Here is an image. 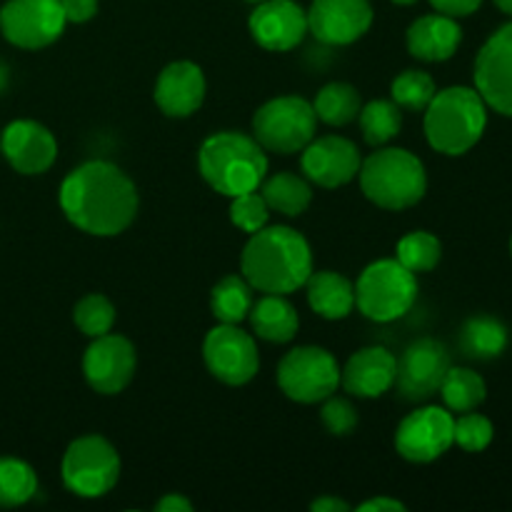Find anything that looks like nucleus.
<instances>
[{
	"instance_id": "obj_1",
	"label": "nucleus",
	"mask_w": 512,
	"mask_h": 512,
	"mask_svg": "<svg viewBox=\"0 0 512 512\" xmlns=\"http://www.w3.org/2000/svg\"><path fill=\"white\" fill-rule=\"evenodd\" d=\"M60 208L83 233L110 238L123 233L138 215V190L118 165L90 160L63 180Z\"/></svg>"
},
{
	"instance_id": "obj_2",
	"label": "nucleus",
	"mask_w": 512,
	"mask_h": 512,
	"mask_svg": "<svg viewBox=\"0 0 512 512\" xmlns=\"http://www.w3.org/2000/svg\"><path fill=\"white\" fill-rule=\"evenodd\" d=\"M243 278L260 293L288 295L308 283L313 273V253L298 230L285 225H265L250 235L240 258Z\"/></svg>"
},
{
	"instance_id": "obj_3",
	"label": "nucleus",
	"mask_w": 512,
	"mask_h": 512,
	"mask_svg": "<svg viewBox=\"0 0 512 512\" xmlns=\"http://www.w3.org/2000/svg\"><path fill=\"white\" fill-rule=\"evenodd\" d=\"M198 165L205 183L228 198L258 190L268 173V158L258 140L230 130L205 140L198 153Z\"/></svg>"
},
{
	"instance_id": "obj_4",
	"label": "nucleus",
	"mask_w": 512,
	"mask_h": 512,
	"mask_svg": "<svg viewBox=\"0 0 512 512\" xmlns=\"http://www.w3.org/2000/svg\"><path fill=\"white\" fill-rule=\"evenodd\" d=\"M478 90L455 85L435 93L425 108L428 143L443 155H463L483 138L488 113Z\"/></svg>"
},
{
	"instance_id": "obj_5",
	"label": "nucleus",
	"mask_w": 512,
	"mask_h": 512,
	"mask_svg": "<svg viewBox=\"0 0 512 512\" xmlns=\"http://www.w3.org/2000/svg\"><path fill=\"white\" fill-rule=\"evenodd\" d=\"M358 175L365 198L385 210L413 208L428 190L423 163L403 148L378 150L360 163Z\"/></svg>"
},
{
	"instance_id": "obj_6",
	"label": "nucleus",
	"mask_w": 512,
	"mask_h": 512,
	"mask_svg": "<svg viewBox=\"0 0 512 512\" xmlns=\"http://www.w3.org/2000/svg\"><path fill=\"white\" fill-rule=\"evenodd\" d=\"M418 298V280L398 260H375L360 273L355 285V305L365 318L390 323L410 313Z\"/></svg>"
},
{
	"instance_id": "obj_7",
	"label": "nucleus",
	"mask_w": 512,
	"mask_h": 512,
	"mask_svg": "<svg viewBox=\"0 0 512 512\" xmlns=\"http://www.w3.org/2000/svg\"><path fill=\"white\" fill-rule=\"evenodd\" d=\"M315 125L318 115L308 100L283 95L265 103L253 115V138L270 153H303L305 145L315 138Z\"/></svg>"
},
{
	"instance_id": "obj_8",
	"label": "nucleus",
	"mask_w": 512,
	"mask_h": 512,
	"mask_svg": "<svg viewBox=\"0 0 512 512\" xmlns=\"http://www.w3.org/2000/svg\"><path fill=\"white\" fill-rule=\"evenodd\" d=\"M120 478L118 450L100 435L73 440L63 455V483L80 498L110 493Z\"/></svg>"
},
{
	"instance_id": "obj_9",
	"label": "nucleus",
	"mask_w": 512,
	"mask_h": 512,
	"mask_svg": "<svg viewBox=\"0 0 512 512\" xmlns=\"http://www.w3.org/2000/svg\"><path fill=\"white\" fill-rule=\"evenodd\" d=\"M278 385L295 403H320L340 385V365L328 350L305 345L280 360Z\"/></svg>"
},
{
	"instance_id": "obj_10",
	"label": "nucleus",
	"mask_w": 512,
	"mask_h": 512,
	"mask_svg": "<svg viewBox=\"0 0 512 512\" xmlns=\"http://www.w3.org/2000/svg\"><path fill=\"white\" fill-rule=\"evenodd\" d=\"M65 23L60 0H8L0 8V30L18 48L38 50L55 43Z\"/></svg>"
},
{
	"instance_id": "obj_11",
	"label": "nucleus",
	"mask_w": 512,
	"mask_h": 512,
	"mask_svg": "<svg viewBox=\"0 0 512 512\" xmlns=\"http://www.w3.org/2000/svg\"><path fill=\"white\" fill-rule=\"evenodd\" d=\"M203 358L210 373L225 385H245L258 375L260 355L255 340L235 325H218L203 343Z\"/></svg>"
},
{
	"instance_id": "obj_12",
	"label": "nucleus",
	"mask_w": 512,
	"mask_h": 512,
	"mask_svg": "<svg viewBox=\"0 0 512 512\" xmlns=\"http://www.w3.org/2000/svg\"><path fill=\"white\" fill-rule=\"evenodd\" d=\"M455 418L445 408H420L400 423L395 448L410 463H433L450 450Z\"/></svg>"
},
{
	"instance_id": "obj_13",
	"label": "nucleus",
	"mask_w": 512,
	"mask_h": 512,
	"mask_svg": "<svg viewBox=\"0 0 512 512\" xmlns=\"http://www.w3.org/2000/svg\"><path fill=\"white\" fill-rule=\"evenodd\" d=\"M475 90L485 105L512 118V23L490 35L475 58Z\"/></svg>"
},
{
	"instance_id": "obj_14",
	"label": "nucleus",
	"mask_w": 512,
	"mask_h": 512,
	"mask_svg": "<svg viewBox=\"0 0 512 512\" xmlns=\"http://www.w3.org/2000/svg\"><path fill=\"white\" fill-rule=\"evenodd\" d=\"M450 370V355L443 343L433 338L408 345L395 368V385L405 400H428L443 385Z\"/></svg>"
},
{
	"instance_id": "obj_15",
	"label": "nucleus",
	"mask_w": 512,
	"mask_h": 512,
	"mask_svg": "<svg viewBox=\"0 0 512 512\" xmlns=\"http://www.w3.org/2000/svg\"><path fill=\"white\" fill-rule=\"evenodd\" d=\"M85 380L103 395H115L128 388L135 375V348L123 335H100L93 338L83 358Z\"/></svg>"
},
{
	"instance_id": "obj_16",
	"label": "nucleus",
	"mask_w": 512,
	"mask_h": 512,
	"mask_svg": "<svg viewBox=\"0 0 512 512\" xmlns=\"http://www.w3.org/2000/svg\"><path fill=\"white\" fill-rule=\"evenodd\" d=\"M373 8L368 0H313L308 30L325 45H350L368 33Z\"/></svg>"
},
{
	"instance_id": "obj_17",
	"label": "nucleus",
	"mask_w": 512,
	"mask_h": 512,
	"mask_svg": "<svg viewBox=\"0 0 512 512\" xmlns=\"http://www.w3.org/2000/svg\"><path fill=\"white\" fill-rule=\"evenodd\" d=\"M303 173L320 188H340L360 170V150L353 140L340 135L310 140L303 148Z\"/></svg>"
},
{
	"instance_id": "obj_18",
	"label": "nucleus",
	"mask_w": 512,
	"mask_h": 512,
	"mask_svg": "<svg viewBox=\"0 0 512 512\" xmlns=\"http://www.w3.org/2000/svg\"><path fill=\"white\" fill-rule=\"evenodd\" d=\"M250 33L265 50L285 53L308 33V13L293 0H260L250 15Z\"/></svg>"
},
{
	"instance_id": "obj_19",
	"label": "nucleus",
	"mask_w": 512,
	"mask_h": 512,
	"mask_svg": "<svg viewBox=\"0 0 512 512\" xmlns=\"http://www.w3.org/2000/svg\"><path fill=\"white\" fill-rule=\"evenodd\" d=\"M5 160L23 175H40L58 158V143L45 125L35 120H15L0 140Z\"/></svg>"
},
{
	"instance_id": "obj_20",
	"label": "nucleus",
	"mask_w": 512,
	"mask_h": 512,
	"mask_svg": "<svg viewBox=\"0 0 512 512\" xmlns=\"http://www.w3.org/2000/svg\"><path fill=\"white\" fill-rule=\"evenodd\" d=\"M205 78L203 70L188 60L170 63L155 83V103L170 118H188L203 105Z\"/></svg>"
},
{
	"instance_id": "obj_21",
	"label": "nucleus",
	"mask_w": 512,
	"mask_h": 512,
	"mask_svg": "<svg viewBox=\"0 0 512 512\" xmlns=\"http://www.w3.org/2000/svg\"><path fill=\"white\" fill-rule=\"evenodd\" d=\"M398 360L385 348H363L340 370V383L355 398H380L395 385Z\"/></svg>"
},
{
	"instance_id": "obj_22",
	"label": "nucleus",
	"mask_w": 512,
	"mask_h": 512,
	"mask_svg": "<svg viewBox=\"0 0 512 512\" xmlns=\"http://www.w3.org/2000/svg\"><path fill=\"white\" fill-rule=\"evenodd\" d=\"M463 30L455 23V18L443 13L423 15L408 28V50L413 58L425 63H440V60L453 58L460 48Z\"/></svg>"
},
{
	"instance_id": "obj_23",
	"label": "nucleus",
	"mask_w": 512,
	"mask_h": 512,
	"mask_svg": "<svg viewBox=\"0 0 512 512\" xmlns=\"http://www.w3.org/2000/svg\"><path fill=\"white\" fill-rule=\"evenodd\" d=\"M308 303L320 318L340 320L350 315L355 305V288L345 275L323 270V273H310L308 283Z\"/></svg>"
},
{
	"instance_id": "obj_24",
	"label": "nucleus",
	"mask_w": 512,
	"mask_h": 512,
	"mask_svg": "<svg viewBox=\"0 0 512 512\" xmlns=\"http://www.w3.org/2000/svg\"><path fill=\"white\" fill-rule=\"evenodd\" d=\"M250 323L258 338L268 343H288L298 333V313L283 295L265 293L258 303H253L248 313Z\"/></svg>"
},
{
	"instance_id": "obj_25",
	"label": "nucleus",
	"mask_w": 512,
	"mask_h": 512,
	"mask_svg": "<svg viewBox=\"0 0 512 512\" xmlns=\"http://www.w3.org/2000/svg\"><path fill=\"white\" fill-rule=\"evenodd\" d=\"M508 348V328L493 315H475L460 328V350L473 360H493Z\"/></svg>"
},
{
	"instance_id": "obj_26",
	"label": "nucleus",
	"mask_w": 512,
	"mask_h": 512,
	"mask_svg": "<svg viewBox=\"0 0 512 512\" xmlns=\"http://www.w3.org/2000/svg\"><path fill=\"white\" fill-rule=\"evenodd\" d=\"M260 195L265 198L270 210L288 215V218H298L308 210L310 200H313V190H310L308 180H303L295 173H278L273 178L263 180Z\"/></svg>"
},
{
	"instance_id": "obj_27",
	"label": "nucleus",
	"mask_w": 512,
	"mask_h": 512,
	"mask_svg": "<svg viewBox=\"0 0 512 512\" xmlns=\"http://www.w3.org/2000/svg\"><path fill=\"white\" fill-rule=\"evenodd\" d=\"M250 308H253V293H250V283L245 278L228 275L213 288L210 310L220 323L238 325L240 320L248 318Z\"/></svg>"
},
{
	"instance_id": "obj_28",
	"label": "nucleus",
	"mask_w": 512,
	"mask_h": 512,
	"mask_svg": "<svg viewBox=\"0 0 512 512\" xmlns=\"http://www.w3.org/2000/svg\"><path fill=\"white\" fill-rule=\"evenodd\" d=\"M440 395H443L448 410H453V413H470V410H475L483 403L488 388H485V380L475 370L450 368L445 373L443 385H440Z\"/></svg>"
},
{
	"instance_id": "obj_29",
	"label": "nucleus",
	"mask_w": 512,
	"mask_h": 512,
	"mask_svg": "<svg viewBox=\"0 0 512 512\" xmlns=\"http://www.w3.org/2000/svg\"><path fill=\"white\" fill-rule=\"evenodd\" d=\"M315 115L328 125H348L360 115V93L348 83H330L313 103Z\"/></svg>"
},
{
	"instance_id": "obj_30",
	"label": "nucleus",
	"mask_w": 512,
	"mask_h": 512,
	"mask_svg": "<svg viewBox=\"0 0 512 512\" xmlns=\"http://www.w3.org/2000/svg\"><path fill=\"white\" fill-rule=\"evenodd\" d=\"M38 493V478L28 463L0 458V508H18Z\"/></svg>"
},
{
	"instance_id": "obj_31",
	"label": "nucleus",
	"mask_w": 512,
	"mask_h": 512,
	"mask_svg": "<svg viewBox=\"0 0 512 512\" xmlns=\"http://www.w3.org/2000/svg\"><path fill=\"white\" fill-rule=\"evenodd\" d=\"M360 128H363L368 145L378 148V145L390 143L395 135L403 128V113H400L398 103L390 100H373L365 108H360Z\"/></svg>"
},
{
	"instance_id": "obj_32",
	"label": "nucleus",
	"mask_w": 512,
	"mask_h": 512,
	"mask_svg": "<svg viewBox=\"0 0 512 512\" xmlns=\"http://www.w3.org/2000/svg\"><path fill=\"white\" fill-rule=\"evenodd\" d=\"M440 240L433 233L415 230L398 243V263L405 265L410 273H428L440 263Z\"/></svg>"
},
{
	"instance_id": "obj_33",
	"label": "nucleus",
	"mask_w": 512,
	"mask_h": 512,
	"mask_svg": "<svg viewBox=\"0 0 512 512\" xmlns=\"http://www.w3.org/2000/svg\"><path fill=\"white\" fill-rule=\"evenodd\" d=\"M73 320L80 328V333H85L88 338H100V335L113 330L115 305L100 293L85 295V298L75 305Z\"/></svg>"
},
{
	"instance_id": "obj_34",
	"label": "nucleus",
	"mask_w": 512,
	"mask_h": 512,
	"mask_svg": "<svg viewBox=\"0 0 512 512\" xmlns=\"http://www.w3.org/2000/svg\"><path fill=\"white\" fill-rule=\"evenodd\" d=\"M393 103L408 110H425L435 98V80L425 70H405L393 80Z\"/></svg>"
},
{
	"instance_id": "obj_35",
	"label": "nucleus",
	"mask_w": 512,
	"mask_h": 512,
	"mask_svg": "<svg viewBox=\"0 0 512 512\" xmlns=\"http://www.w3.org/2000/svg\"><path fill=\"white\" fill-rule=\"evenodd\" d=\"M268 215H270L268 203H265L263 195L255 193V190H250V193H243V195H235L233 203H230V220H233L240 230H245V233L250 235L258 233V230H263L265 225H268Z\"/></svg>"
},
{
	"instance_id": "obj_36",
	"label": "nucleus",
	"mask_w": 512,
	"mask_h": 512,
	"mask_svg": "<svg viewBox=\"0 0 512 512\" xmlns=\"http://www.w3.org/2000/svg\"><path fill=\"white\" fill-rule=\"evenodd\" d=\"M493 433V423L485 415L473 413V410L460 415L453 428L455 443L463 450H468V453H480V450L488 448L493 443Z\"/></svg>"
},
{
	"instance_id": "obj_37",
	"label": "nucleus",
	"mask_w": 512,
	"mask_h": 512,
	"mask_svg": "<svg viewBox=\"0 0 512 512\" xmlns=\"http://www.w3.org/2000/svg\"><path fill=\"white\" fill-rule=\"evenodd\" d=\"M320 418H323V425L328 428V433L333 435H348L353 433L355 425H358V413H355L353 405L345 398H335V395H328V398H325Z\"/></svg>"
},
{
	"instance_id": "obj_38",
	"label": "nucleus",
	"mask_w": 512,
	"mask_h": 512,
	"mask_svg": "<svg viewBox=\"0 0 512 512\" xmlns=\"http://www.w3.org/2000/svg\"><path fill=\"white\" fill-rule=\"evenodd\" d=\"M68 23H88L98 13V0H60Z\"/></svg>"
},
{
	"instance_id": "obj_39",
	"label": "nucleus",
	"mask_w": 512,
	"mask_h": 512,
	"mask_svg": "<svg viewBox=\"0 0 512 512\" xmlns=\"http://www.w3.org/2000/svg\"><path fill=\"white\" fill-rule=\"evenodd\" d=\"M430 3L438 13L450 15V18H463V15H473L483 5V0H430Z\"/></svg>"
},
{
	"instance_id": "obj_40",
	"label": "nucleus",
	"mask_w": 512,
	"mask_h": 512,
	"mask_svg": "<svg viewBox=\"0 0 512 512\" xmlns=\"http://www.w3.org/2000/svg\"><path fill=\"white\" fill-rule=\"evenodd\" d=\"M360 512H403L405 505L393 498H373L358 508Z\"/></svg>"
},
{
	"instance_id": "obj_41",
	"label": "nucleus",
	"mask_w": 512,
	"mask_h": 512,
	"mask_svg": "<svg viewBox=\"0 0 512 512\" xmlns=\"http://www.w3.org/2000/svg\"><path fill=\"white\" fill-rule=\"evenodd\" d=\"M155 510L158 512H190L193 510V503H190V500H185L183 495L173 493V495H165V498L155 505Z\"/></svg>"
},
{
	"instance_id": "obj_42",
	"label": "nucleus",
	"mask_w": 512,
	"mask_h": 512,
	"mask_svg": "<svg viewBox=\"0 0 512 512\" xmlns=\"http://www.w3.org/2000/svg\"><path fill=\"white\" fill-rule=\"evenodd\" d=\"M310 510L313 512H348L350 505L343 503L338 498H318L310 503Z\"/></svg>"
},
{
	"instance_id": "obj_43",
	"label": "nucleus",
	"mask_w": 512,
	"mask_h": 512,
	"mask_svg": "<svg viewBox=\"0 0 512 512\" xmlns=\"http://www.w3.org/2000/svg\"><path fill=\"white\" fill-rule=\"evenodd\" d=\"M5 85H8V68H5V63L0 60V93L5 90Z\"/></svg>"
},
{
	"instance_id": "obj_44",
	"label": "nucleus",
	"mask_w": 512,
	"mask_h": 512,
	"mask_svg": "<svg viewBox=\"0 0 512 512\" xmlns=\"http://www.w3.org/2000/svg\"><path fill=\"white\" fill-rule=\"evenodd\" d=\"M495 5H498V8L503 10V13L512 15V0H495Z\"/></svg>"
},
{
	"instance_id": "obj_45",
	"label": "nucleus",
	"mask_w": 512,
	"mask_h": 512,
	"mask_svg": "<svg viewBox=\"0 0 512 512\" xmlns=\"http://www.w3.org/2000/svg\"><path fill=\"white\" fill-rule=\"evenodd\" d=\"M395 5H413V3H418V0H393Z\"/></svg>"
},
{
	"instance_id": "obj_46",
	"label": "nucleus",
	"mask_w": 512,
	"mask_h": 512,
	"mask_svg": "<svg viewBox=\"0 0 512 512\" xmlns=\"http://www.w3.org/2000/svg\"><path fill=\"white\" fill-rule=\"evenodd\" d=\"M255 3H260V0H255Z\"/></svg>"
},
{
	"instance_id": "obj_47",
	"label": "nucleus",
	"mask_w": 512,
	"mask_h": 512,
	"mask_svg": "<svg viewBox=\"0 0 512 512\" xmlns=\"http://www.w3.org/2000/svg\"><path fill=\"white\" fill-rule=\"evenodd\" d=\"M510 248H512V243H510Z\"/></svg>"
}]
</instances>
